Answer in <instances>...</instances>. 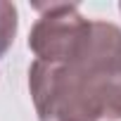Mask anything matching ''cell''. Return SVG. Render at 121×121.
Instances as JSON below:
<instances>
[{
  "label": "cell",
  "instance_id": "277c9868",
  "mask_svg": "<svg viewBox=\"0 0 121 121\" xmlns=\"http://www.w3.org/2000/svg\"><path fill=\"white\" fill-rule=\"evenodd\" d=\"M119 10H121V5H119Z\"/></svg>",
  "mask_w": 121,
  "mask_h": 121
},
{
  "label": "cell",
  "instance_id": "7a4b0ae2",
  "mask_svg": "<svg viewBox=\"0 0 121 121\" xmlns=\"http://www.w3.org/2000/svg\"><path fill=\"white\" fill-rule=\"evenodd\" d=\"M33 7L40 12L29 33V48L36 59L48 64L74 62L90 31V19L74 3H36Z\"/></svg>",
  "mask_w": 121,
  "mask_h": 121
},
{
  "label": "cell",
  "instance_id": "6da1fadb",
  "mask_svg": "<svg viewBox=\"0 0 121 121\" xmlns=\"http://www.w3.org/2000/svg\"><path fill=\"white\" fill-rule=\"evenodd\" d=\"M29 90L38 121H102L121 119V69L88 71L78 64L36 62Z\"/></svg>",
  "mask_w": 121,
  "mask_h": 121
},
{
  "label": "cell",
  "instance_id": "3957f363",
  "mask_svg": "<svg viewBox=\"0 0 121 121\" xmlns=\"http://www.w3.org/2000/svg\"><path fill=\"white\" fill-rule=\"evenodd\" d=\"M17 7L14 3H7V0H0V57H3L10 45L14 43L17 36Z\"/></svg>",
  "mask_w": 121,
  "mask_h": 121
}]
</instances>
